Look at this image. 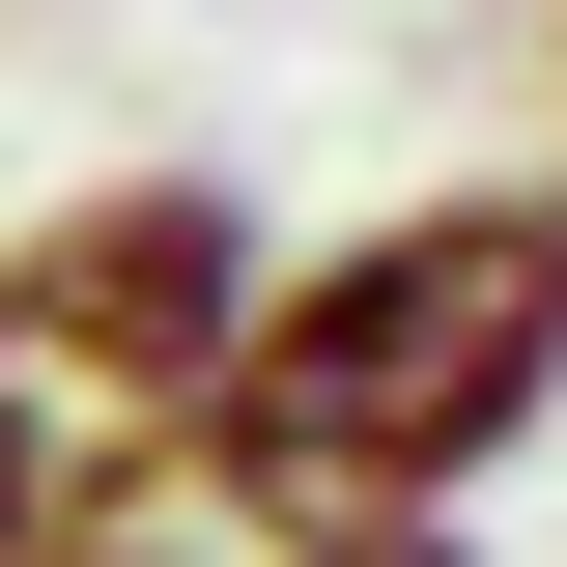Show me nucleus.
Instances as JSON below:
<instances>
[{
  "label": "nucleus",
  "mask_w": 567,
  "mask_h": 567,
  "mask_svg": "<svg viewBox=\"0 0 567 567\" xmlns=\"http://www.w3.org/2000/svg\"><path fill=\"white\" fill-rule=\"evenodd\" d=\"M256 567H483L454 511H341V539H256Z\"/></svg>",
  "instance_id": "nucleus-3"
},
{
  "label": "nucleus",
  "mask_w": 567,
  "mask_h": 567,
  "mask_svg": "<svg viewBox=\"0 0 567 567\" xmlns=\"http://www.w3.org/2000/svg\"><path fill=\"white\" fill-rule=\"evenodd\" d=\"M284 227L227 171H58L0 227V567L29 539H142L199 483V398H227V312H256Z\"/></svg>",
  "instance_id": "nucleus-2"
},
{
  "label": "nucleus",
  "mask_w": 567,
  "mask_h": 567,
  "mask_svg": "<svg viewBox=\"0 0 567 567\" xmlns=\"http://www.w3.org/2000/svg\"><path fill=\"white\" fill-rule=\"evenodd\" d=\"M567 425V171H425V199L256 256L199 398V511L227 539H341V511H454Z\"/></svg>",
  "instance_id": "nucleus-1"
},
{
  "label": "nucleus",
  "mask_w": 567,
  "mask_h": 567,
  "mask_svg": "<svg viewBox=\"0 0 567 567\" xmlns=\"http://www.w3.org/2000/svg\"><path fill=\"white\" fill-rule=\"evenodd\" d=\"M29 567H199V539H171V511H142V539H29Z\"/></svg>",
  "instance_id": "nucleus-4"
}]
</instances>
